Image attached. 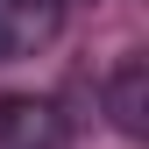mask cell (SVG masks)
Instances as JSON below:
<instances>
[{
  "label": "cell",
  "instance_id": "obj_1",
  "mask_svg": "<svg viewBox=\"0 0 149 149\" xmlns=\"http://www.w3.org/2000/svg\"><path fill=\"white\" fill-rule=\"evenodd\" d=\"M0 149H71V121L43 92H7L0 100Z\"/></svg>",
  "mask_w": 149,
  "mask_h": 149
},
{
  "label": "cell",
  "instance_id": "obj_2",
  "mask_svg": "<svg viewBox=\"0 0 149 149\" xmlns=\"http://www.w3.org/2000/svg\"><path fill=\"white\" fill-rule=\"evenodd\" d=\"M64 29V0H0V64L50 50Z\"/></svg>",
  "mask_w": 149,
  "mask_h": 149
},
{
  "label": "cell",
  "instance_id": "obj_3",
  "mask_svg": "<svg viewBox=\"0 0 149 149\" xmlns=\"http://www.w3.org/2000/svg\"><path fill=\"white\" fill-rule=\"evenodd\" d=\"M107 114L128 142L149 135V57H121L114 78H107Z\"/></svg>",
  "mask_w": 149,
  "mask_h": 149
},
{
  "label": "cell",
  "instance_id": "obj_4",
  "mask_svg": "<svg viewBox=\"0 0 149 149\" xmlns=\"http://www.w3.org/2000/svg\"><path fill=\"white\" fill-rule=\"evenodd\" d=\"M64 7H71V0H64Z\"/></svg>",
  "mask_w": 149,
  "mask_h": 149
}]
</instances>
